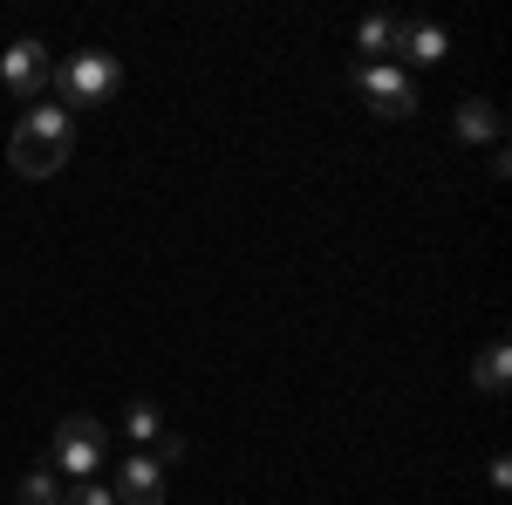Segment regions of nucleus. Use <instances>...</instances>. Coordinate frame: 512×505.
<instances>
[{
    "mask_svg": "<svg viewBox=\"0 0 512 505\" xmlns=\"http://www.w3.org/2000/svg\"><path fill=\"white\" fill-rule=\"evenodd\" d=\"M383 55H390L396 69H410V62L424 69V62H444L451 55V35L437 21H390V48Z\"/></svg>",
    "mask_w": 512,
    "mask_h": 505,
    "instance_id": "6",
    "label": "nucleus"
},
{
    "mask_svg": "<svg viewBox=\"0 0 512 505\" xmlns=\"http://www.w3.org/2000/svg\"><path fill=\"white\" fill-rule=\"evenodd\" d=\"M123 437H130L137 451H151V444L164 437V417H158V403H130V410H123Z\"/></svg>",
    "mask_w": 512,
    "mask_h": 505,
    "instance_id": "10",
    "label": "nucleus"
},
{
    "mask_svg": "<svg viewBox=\"0 0 512 505\" xmlns=\"http://www.w3.org/2000/svg\"><path fill=\"white\" fill-rule=\"evenodd\" d=\"M14 505H62V485H55V471H28V478L14 485Z\"/></svg>",
    "mask_w": 512,
    "mask_h": 505,
    "instance_id": "11",
    "label": "nucleus"
},
{
    "mask_svg": "<svg viewBox=\"0 0 512 505\" xmlns=\"http://www.w3.org/2000/svg\"><path fill=\"white\" fill-rule=\"evenodd\" d=\"M349 82L362 89V103H369L383 123H403L410 110H417V82H410V69H396V62H355Z\"/></svg>",
    "mask_w": 512,
    "mask_h": 505,
    "instance_id": "3",
    "label": "nucleus"
},
{
    "mask_svg": "<svg viewBox=\"0 0 512 505\" xmlns=\"http://www.w3.org/2000/svg\"><path fill=\"white\" fill-rule=\"evenodd\" d=\"M0 82H7V96H14V103H28V110H35L41 89H55L48 48H41V41H14V48L0 55Z\"/></svg>",
    "mask_w": 512,
    "mask_h": 505,
    "instance_id": "5",
    "label": "nucleus"
},
{
    "mask_svg": "<svg viewBox=\"0 0 512 505\" xmlns=\"http://www.w3.org/2000/svg\"><path fill=\"white\" fill-rule=\"evenodd\" d=\"M69 144H76V117L62 103H35L28 117L14 123V137H7V164L21 178H55L69 164Z\"/></svg>",
    "mask_w": 512,
    "mask_h": 505,
    "instance_id": "1",
    "label": "nucleus"
},
{
    "mask_svg": "<svg viewBox=\"0 0 512 505\" xmlns=\"http://www.w3.org/2000/svg\"><path fill=\"white\" fill-rule=\"evenodd\" d=\"M62 505H117V499H110V485H96V478H76V485L62 492Z\"/></svg>",
    "mask_w": 512,
    "mask_h": 505,
    "instance_id": "13",
    "label": "nucleus"
},
{
    "mask_svg": "<svg viewBox=\"0 0 512 505\" xmlns=\"http://www.w3.org/2000/svg\"><path fill=\"white\" fill-rule=\"evenodd\" d=\"M151 458H158V465H178V458H185V437H178V430H164L158 444H151Z\"/></svg>",
    "mask_w": 512,
    "mask_h": 505,
    "instance_id": "14",
    "label": "nucleus"
},
{
    "mask_svg": "<svg viewBox=\"0 0 512 505\" xmlns=\"http://www.w3.org/2000/svg\"><path fill=\"white\" fill-rule=\"evenodd\" d=\"M451 130H458L465 144H499V137H506V117H499L485 96H465V103H458V117H451Z\"/></svg>",
    "mask_w": 512,
    "mask_h": 505,
    "instance_id": "8",
    "label": "nucleus"
},
{
    "mask_svg": "<svg viewBox=\"0 0 512 505\" xmlns=\"http://www.w3.org/2000/svg\"><path fill=\"white\" fill-rule=\"evenodd\" d=\"M506 376H512V349L506 342H485L478 362H472V383L485 389V396H506Z\"/></svg>",
    "mask_w": 512,
    "mask_h": 505,
    "instance_id": "9",
    "label": "nucleus"
},
{
    "mask_svg": "<svg viewBox=\"0 0 512 505\" xmlns=\"http://www.w3.org/2000/svg\"><path fill=\"white\" fill-rule=\"evenodd\" d=\"M117 89H123V62L110 55V48H82V55H69V62L55 69L62 110H103Z\"/></svg>",
    "mask_w": 512,
    "mask_h": 505,
    "instance_id": "2",
    "label": "nucleus"
},
{
    "mask_svg": "<svg viewBox=\"0 0 512 505\" xmlns=\"http://www.w3.org/2000/svg\"><path fill=\"white\" fill-rule=\"evenodd\" d=\"M110 499H117V505H164V465L151 458V451H130V458L117 465Z\"/></svg>",
    "mask_w": 512,
    "mask_h": 505,
    "instance_id": "7",
    "label": "nucleus"
},
{
    "mask_svg": "<svg viewBox=\"0 0 512 505\" xmlns=\"http://www.w3.org/2000/svg\"><path fill=\"white\" fill-rule=\"evenodd\" d=\"M103 451H110V430L96 424V417H62V424H55V471H69V478H96Z\"/></svg>",
    "mask_w": 512,
    "mask_h": 505,
    "instance_id": "4",
    "label": "nucleus"
},
{
    "mask_svg": "<svg viewBox=\"0 0 512 505\" xmlns=\"http://www.w3.org/2000/svg\"><path fill=\"white\" fill-rule=\"evenodd\" d=\"M355 48H362V55H383V48H390V21H383V14H369V21L355 28Z\"/></svg>",
    "mask_w": 512,
    "mask_h": 505,
    "instance_id": "12",
    "label": "nucleus"
}]
</instances>
